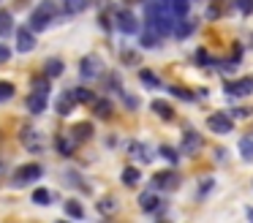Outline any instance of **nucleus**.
Returning a JSON list of instances; mask_svg holds the SVG:
<instances>
[{
    "mask_svg": "<svg viewBox=\"0 0 253 223\" xmlns=\"http://www.w3.org/2000/svg\"><path fill=\"white\" fill-rule=\"evenodd\" d=\"M240 155L245 158V161H253V136H245V139L240 141Z\"/></svg>",
    "mask_w": 253,
    "mask_h": 223,
    "instance_id": "24",
    "label": "nucleus"
},
{
    "mask_svg": "<svg viewBox=\"0 0 253 223\" xmlns=\"http://www.w3.org/2000/svg\"><path fill=\"white\" fill-rule=\"evenodd\" d=\"M74 98H77V103H93L95 101V92L87 90V87H74Z\"/></svg>",
    "mask_w": 253,
    "mask_h": 223,
    "instance_id": "19",
    "label": "nucleus"
},
{
    "mask_svg": "<svg viewBox=\"0 0 253 223\" xmlns=\"http://www.w3.org/2000/svg\"><path fill=\"white\" fill-rule=\"evenodd\" d=\"M169 5H171L174 19H185L188 11H191V0H169Z\"/></svg>",
    "mask_w": 253,
    "mask_h": 223,
    "instance_id": "16",
    "label": "nucleus"
},
{
    "mask_svg": "<svg viewBox=\"0 0 253 223\" xmlns=\"http://www.w3.org/2000/svg\"><path fill=\"white\" fill-rule=\"evenodd\" d=\"M66 215H71V218H84V210H82V204H79L77 199L66 201Z\"/></svg>",
    "mask_w": 253,
    "mask_h": 223,
    "instance_id": "26",
    "label": "nucleus"
},
{
    "mask_svg": "<svg viewBox=\"0 0 253 223\" xmlns=\"http://www.w3.org/2000/svg\"><path fill=\"white\" fill-rule=\"evenodd\" d=\"M207 128L212 131V134H231V128H234V120L229 117V114L218 112V114H210L207 117Z\"/></svg>",
    "mask_w": 253,
    "mask_h": 223,
    "instance_id": "7",
    "label": "nucleus"
},
{
    "mask_svg": "<svg viewBox=\"0 0 253 223\" xmlns=\"http://www.w3.org/2000/svg\"><path fill=\"white\" fill-rule=\"evenodd\" d=\"M193 33V22H180V25H177V30H174V36L177 38H188Z\"/></svg>",
    "mask_w": 253,
    "mask_h": 223,
    "instance_id": "28",
    "label": "nucleus"
},
{
    "mask_svg": "<svg viewBox=\"0 0 253 223\" xmlns=\"http://www.w3.org/2000/svg\"><path fill=\"white\" fill-rule=\"evenodd\" d=\"M74 106H77V98H74V92H71V90H66V92H60V95H57V101H55L57 114L68 117V114L74 112Z\"/></svg>",
    "mask_w": 253,
    "mask_h": 223,
    "instance_id": "9",
    "label": "nucleus"
},
{
    "mask_svg": "<svg viewBox=\"0 0 253 223\" xmlns=\"http://www.w3.org/2000/svg\"><path fill=\"white\" fill-rule=\"evenodd\" d=\"M177 179H180V177H177L174 172H158L153 177V185H155V188H161V190H174L177 185H180Z\"/></svg>",
    "mask_w": 253,
    "mask_h": 223,
    "instance_id": "10",
    "label": "nucleus"
},
{
    "mask_svg": "<svg viewBox=\"0 0 253 223\" xmlns=\"http://www.w3.org/2000/svg\"><path fill=\"white\" fill-rule=\"evenodd\" d=\"M14 30V16L8 11H0V36H8Z\"/></svg>",
    "mask_w": 253,
    "mask_h": 223,
    "instance_id": "21",
    "label": "nucleus"
},
{
    "mask_svg": "<svg viewBox=\"0 0 253 223\" xmlns=\"http://www.w3.org/2000/svg\"><path fill=\"white\" fill-rule=\"evenodd\" d=\"M161 155H164L166 158V161H169V163H177V161H180V155H177V150H174V147H169V144H161Z\"/></svg>",
    "mask_w": 253,
    "mask_h": 223,
    "instance_id": "27",
    "label": "nucleus"
},
{
    "mask_svg": "<svg viewBox=\"0 0 253 223\" xmlns=\"http://www.w3.org/2000/svg\"><path fill=\"white\" fill-rule=\"evenodd\" d=\"M14 92H17V87L11 85V82H0V103H6L14 98Z\"/></svg>",
    "mask_w": 253,
    "mask_h": 223,
    "instance_id": "25",
    "label": "nucleus"
},
{
    "mask_svg": "<svg viewBox=\"0 0 253 223\" xmlns=\"http://www.w3.org/2000/svg\"><path fill=\"white\" fill-rule=\"evenodd\" d=\"M115 27L120 33H126V36H133V33H139V19L128 8H120L115 11Z\"/></svg>",
    "mask_w": 253,
    "mask_h": 223,
    "instance_id": "5",
    "label": "nucleus"
},
{
    "mask_svg": "<svg viewBox=\"0 0 253 223\" xmlns=\"http://www.w3.org/2000/svg\"><path fill=\"white\" fill-rule=\"evenodd\" d=\"M139 207H142L144 212H155V210L161 207V199H158L155 193H144L142 199H139Z\"/></svg>",
    "mask_w": 253,
    "mask_h": 223,
    "instance_id": "18",
    "label": "nucleus"
},
{
    "mask_svg": "<svg viewBox=\"0 0 253 223\" xmlns=\"http://www.w3.org/2000/svg\"><path fill=\"white\" fill-rule=\"evenodd\" d=\"M90 106H93V112L98 114L101 120H109V117H112V112H115V106H112V101H106V98H95V101L90 103Z\"/></svg>",
    "mask_w": 253,
    "mask_h": 223,
    "instance_id": "13",
    "label": "nucleus"
},
{
    "mask_svg": "<svg viewBox=\"0 0 253 223\" xmlns=\"http://www.w3.org/2000/svg\"><path fill=\"white\" fill-rule=\"evenodd\" d=\"M128 3H131V0H128Z\"/></svg>",
    "mask_w": 253,
    "mask_h": 223,
    "instance_id": "35",
    "label": "nucleus"
},
{
    "mask_svg": "<svg viewBox=\"0 0 253 223\" xmlns=\"http://www.w3.org/2000/svg\"><path fill=\"white\" fill-rule=\"evenodd\" d=\"M199 147H202V136L196 131H185V136H182V155H193Z\"/></svg>",
    "mask_w": 253,
    "mask_h": 223,
    "instance_id": "11",
    "label": "nucleus"
},
{
    "mask_svg": "<svg viewBox=\"0 0 253 223\" xmlns=\"http://www.w3.org/2000/svg\"><path fill=\"white\" fill-rule=\"evenodd\" d=\"M150 109H153V112L158 114L161 120H171V117H174V109H171L166 101H161V98H158V101H153V103H150Z\"/></svg>",
    "mask_w": 253,
    "mask_h": 223,
    "instance_id": "15",
    "label": "nucleus"
},
{
    "mask_svg": "<svg viewBox=\"0 0 253 223\" xmlns=\"http://www.w3.org/2000/svg\"><path fill=\"white\" fill-rule=\"evenodd\" d=\"M87 0H68V11H82Z\"/></svg>",
    "mask_w": 253,
    "mask_h": 223,
    "instance_id": "32",
    "label": "nucleus"
},
{
    "mask_svg": "<svg viewBox=\"0 0 253 223\" xmlns=\"http://www.w3.org/2000/svg\"><path fill=\"white\" fill-rule=\"evenodd\" d=\"M101 68H104V63H101V57H95V54H84V57L79 60V74H82V79H95V76L101 74Z\"/></svg>",
    "mask_w": 253,
    "mask_h": 223,
    "instance_id": "6",
    "label": "nucleus"
},
{
    "mask_svg": "<svg viewBox=\"0 0 253 223\" xmlns=\"http://www.w3.org/2000/svg\"><path fill=\"white\" fill-rule=\"evenodd\" d=\"M41 174H44L41 163H25V166H19L17 172L11 174V185H14V188H25V185L41 179Z\"/></svg>",
    "mask_w": 253,
    "mask_h": 223,
    "instance_id": "2",
    "label": "nucleus"
},
{
    "mask_svg": "<svg viewBox=\"0 0 253 223\" xmlns=\"http://www.w3.org/2000/svg\"><path fill=\"white\" fill-rule=\"evenodd\" d=\"M8 57H11V52H8V46H0V63H6Z\"/></svg>",
    "mask_w": 253,
    "mask_h": 223,
    "instance_id": "33",
    "label": "nucleus"
},
{
    "mask_svg": "<svg viewBox=\"0 0 253 223\" xmlns=\"http://www.w3.org/2000/svg\"><path fill=\"white\" fill-rule=\"evenodd\" d=\"M223 92L234 98H245L253 92V76H240V79H229L223 82Z\"/></svg>",
    "mask_w": 253,
    "mask_h": 223,
    "instance_id": "4",
    "label": "nucleus"
},
{
    "mask_svg": "<svg viewBox=\"0 0 253 223\" xmlns=\"http://www.w3.org/2000/svg\"><path fill=\"white\" fill-rule=\"evenodd\" d=\"M171 95L182 98V101H193V95H191L188 90H182V87H171Z\"/></svg>",
    "mask_w": 253,
    "mask_h": 223,
    "instance_id": "31",
    "label": "nucleus"
},
{
    "mask_svg": "<svg viewBox=\"0 0 253 223\" xmlns=\"http://www.w3.org/2000/svg\"><path fill=\"white\" fill-rule=\"evenodd\" d=\"M55 16H57V3L55 0H41V3L33 8V14H30L28 25L33 27L36 33H44L46 27H52V19H55Z\"/></svg>",
    "mask_w": 253,
    "mask_h": 223,
    "instance_id": "1",
    "label": "nucleus"
},
{
    "mask_svg": "<svg viewBox=\"0 0 253 223\" xmlns=\"http://www.w3.org/2000/svg\"><path fill=\"white\" fill-rule=\"evenodd\" d=\"M98 212H104V215H112V212H117V201L112 199V196H104V199L98 201Z\"/></svg>",
    "mask_w": 253,
    "mask_h": 223,
    "instance_id": "23",
    "label": "nucleus"
},
{
    "mask_svg": "<svg viewBox=\"0 0 253 223\" xmlns=\"http://www.w3.org/2000/svg\"><path fill=\"white\" fill-rule=\"evenodd\" d=\"M71 136H74L77 141H87L90 136H93V123H74Z\"/></svg>",
    "mask_w": 253,
    "mask_h": 223,
    "instance_id": "14",
    "label": "nucleus"
},
{
    "mask_svg": "<svg viewBox=\"0 0 253 223\" xmlns=\"http://www.w3.org/2000/svg\"><path fill=\"white\" fill-rule=\"evenodd\" d=\"M240 14H253V0H234Z\"/></svg>",
    "mask_w": 253,
    "mask_h": 223,
    "instance_id": "29",
    "label": "nucleus"
},
{
    "mask_svg": "<svg viewBox=\"0 0 253 223\" xmlns=\"http://www.w3.org/2000/svg\"><path fill=\"white\" fill-rule=\"evenodd\" d=\"M139 76H142V82H144V85H150V87H158V85H161V79H155L150 71H142Z\"/></svg>",
    "mask_w": 253,
    "mask_h": 223,
    "instance_id": "30",
    "label": "nucleus"
},
{
    "mask_svg": "<svg viewBox=\"0 0 253 223\" xmlns=\"http://www.w3.org/2000/svg\"><path fill=\"white\" fill-rule=\"evenodd\" d=\"M33 201H36L39 207L52 204V190H49V188H36V190H33Z\"/></svg>",
    "mask_w": 253,
    "mask_h": 223,
    "instance_id": "20",
    "label": "nucleus"
},
{
    "mask_svg": "<svg viewBox=\"0 0 253 223\" xmlns=\"http://www.w3.org/2000/svg\"><path fill=\"white\" fill-rule=\"evenodd\" d=\"M36 49V30L33 27H19L17 30V52H33Z\"/></svg>",
    "mask_w": 253,
    "mask_h": 223,
    "instance_id": "8",
    "label": "nucleus"
},
{
    "mask_svg": "<svg viewBox=\"0 0 253 223\" xmlns=\"http://www.w3.org/2000/svg\"><path fill=\"white\" fill-rule=\"evenodd\" d=\"M245 215H248V218H251V221H253V207H245Z\"/></svg>",
    "mask_w": 253,
    "mask_h": 223,
    "instance_id": "34",
    "label": "nucleus"
},
{
    "mask_svg": "<svg viewBox=\"0 0 253 223\" xmlns=\"http://www.w3.org/2000/svg\"><path fill=\"white\" fill-rule=\"evenodd\" d=\"M19 141H22L25 150H30L33 155H39V152H44L46 141L41 139V134L36 128H30V125H22V131H19Z\"/></svg>",
    "mask_w": 253,
    "mask_h": 223,
    "instance_id": "3",
    "label": "nucleus"
},
{
    "mask_svg": "<svg viewBox=\"0 0 253 223\" xmlns=\"http://www.w3.org/2000/svg\"><path fill=\"white\" fill-rule=\"evenodd\" d=\"M139 179H142V172H139L136 166H126V169H123V185L133 188V185H139Z\"/></svg>",
    "mask_w": 253,
    "mask_h": 223,
    "instance_id": "17",
    "label": "nucleus"
},
{
    "mask_svg": "<svg viewBox=\"0 0 253 223\" xmlns=\"http://www.w3.org/2000/svg\"><path fill=\"white\" fill-rule=\"evenodd\" d=\"M46 98H49V95H41V92H33V90H30V95H28V109H30V114H44Z\"/></svg>",
    "mask_w": 253,
    "mask_h": 223,
    "instance_id": "12",
    "label": "nucleus"
},
{
    "mask_svg": "<svg viewBox=\"0 0 253 223\" xmlns=\"http://www.w3.org/2000/svg\"><path fill=\"white\" fill-rule=\"evenodd\" d=\"M44 71H46V76H49V79H57V76L63 74V60H49V63L44 65Z\"/></svg>",
    "mask_w": 253,
    "mask_h": 223,
    "instance_id": "22",
    "label": "nucleus"
}]
</instances>
